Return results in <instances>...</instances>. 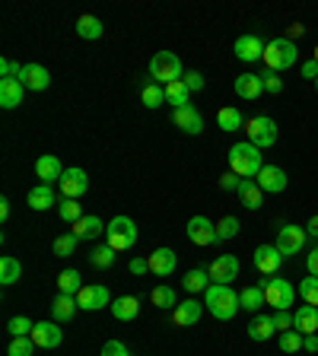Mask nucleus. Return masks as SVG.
I'll return each mask as SVG.
<instances>
[{
    "label": "nucleus",
    "instance_id": "obj_1",
    "mask_svg": "<svg viewBox=\"0 0 318 356\" xmlns=\"http://www.w3.org/2000/svg\"><path fill=\"white\" fill-rule=\"evenodd\" d=\"M204 309L216 321H232L242 306H238V293L232 290V283H210V290L204 293Z\"/></svg>",
    "mask_w": 318,
    "mask_h": 356
},
{
    "label": "nucleus",
    "instance_id": "obj_2",
    "mask_svg": "<svg viewBox=\"0 0 318 356\" xmlns=\"http://www.w3.org/2000/svg\"><path fill=\"white\" fill-rule=\"evenodd\" d=\"M261 169H264V159L254 143L242 140V143H232L230 147V172H236L238 178H258Z\"/></svg>",
    "mask_w": 318,
    "mask_h": 356
},
{
    "label": "nucleus",
    "instance_id": "obj_3",
    "mask_svg": "<svg viewBox=\"0 0 318 356\" xmlns=\"http://www.w3.org/2000/svg\"><path fill=\"white\" fill-rule=\"evenodd\" d=\"M296 57H299V48H296V41L286 39V35L268 41V48H264V64H268V71H274V73L290 71L296 64Z\"/></svg>",
    "mask_w": 318,
    "mask_h": 356
},
{
    "label": "nucleus",
    "instance_id": "obj_4",
    "mask_svg": "<svg viewBox=\"0 0 318 356\" xmlns=\"http://www.w3.org/2000/svg\"><path fill=\"white\" fill-rule=\"evenodd\" d=\"M150 77L159 86H169L175 79H182L185 67H182V61H178V55H172V51H156V55L150 57Z\"/></svg>",
    "mask_w": 318,
    "mask_h": 356
},
{
    "label": "nucleus",
    "instance_id": "obj_5",
    "mask_svg": "<svg viewBox=\"0 0 318 356\" xmlns=\"http://www.w3.org/2000/svg\"><path fill=\"white\" fill-rule=\"evenodd\" d=\"M105 245H111L115 252H127L137 245V223L131 216H115L105 226Z\"/></svg>",
    "mask_w": 318,
    "mask_h": 356
},
{
    "label": "nucleus",
    "instance_id": "obj_6",
    "mask_svg": "<svg viewBox=\"0 0 318 356\" xmlns=\"http://www.w3.org/2000/svg\"><path fill=\"white\" fill-rule=\"evenodd\" d=\"M258 286L264 290V302H268V306H274V312L290 309V306H293V299H296V290H293V283H290V280L268 277V280H261Z\"/></svg>",
    "mask_w": 318,
    "mask_h": 356
},
{
    "label": "nucleus",
    "instance_id": "obj_7",
    "mask_svg": "<svg viewBox=\"0 0 318 356\" xmlns=\"http://www.w3.org/2000/svg\"><path fill=\"white\" fill-rule=\"evenodd\" d=\"M248 131V143H254L258 150H268L277 143V121L268 118V115H254V118L245 121Z\"/></svg>",
    "mask_w": 318,
    "mask_h": 356
},
{
    "label": "nucleus",
    "instance_id": "obj_8",
    "mask_svg": "<svg viewBox=\"0 0 318 356\" xmlns=\"http://www.w3.org/2000/svg\"><path fill=\"white\" fill-rule=\"evenodd\" d=\"M57 188H61L64 198H71V200H80L83 194L89 191V175L83 172V169H64L61 175V182H57Z\"/></svg>",
    "mask_w": 318,
    "mask_h": 356
},
{
    "label": "nucleus",
    "instance_id": "obj_9",
    "mask_svg": "<svg viewBox=\"0 0 318 356\" xmlns=\"http://www.w3.org/2000/svg\"><path fill=\"white\" fill-rule=\"evenodd\" d=\"M306 236H309L306 229H299V226H293V223H286V226H280L274 245H277V252L283 254V258L286 254H299L302 245H306Z\"/></svg>",
    "mask_w": 318,
    "mask_h": 356
},
{
    "label": "nucleus",
    "instance_id": "obj_10",
    "mask_svg": "<svg viewBox=\"0 0 318 356\" xmlns=\"http://www.w3.org/2000/svg\"><path fill=\"white\" fill-rule=\"evenodd\" d=\"M264 41L254 35V32H248V35H238L236 45H232V51H236V57L242 64H254V61H264Z\"/></svg>",
    "mask_w": 318,
    "mask_h": 356
},
{
    "label": "nucleus",
    "instance_id": "obj_11",
    "mask_svg": "<svg viewBox=\"0 0 318 356\" xmlns=\"http://www.w3.org/2000/svg\"><path fill=\"white\" fill-rule=\"evenodd\" d=\"M188 238L194 245H216L220 238H216V223L207 220V216H191L188 220Z\"/></svg>",
    "mask_w": 318,
    "mask_h": 356
},
{
    "label": "nucleus",
    "instance_id": "obj_12",
    "mask_svg": "<svg viewBox=\"0 0 318 356\" xmlns=\"http://www.w3.org/2000/svg\"><path fill=\"white\" fill-rule=\"evenodd\" d=\"M29 337L35 341V347L55 350V347H61L64 331H61V325H57V321H35V328H32Z\"/></svg>",
    "mask_w": 318,
    "mask_h": 356
},
{
    "label": "nucleus",
    "instance_id": "obj_13",
    "mask_svg": "<svg viewBox=\"0 0 318 356\" xmlns=\"http://www.w3.org/2000/svg\"><path fill=\"white\" fill-rule=\"evenodd\" d=\"M77 306L86 312H99V309H105V306H111V296L102 283H93V286H83L77 293Z\"/></svg>",
    "mask_w": 318,
    "mask_h": 356
},
{
    "label": "nucleus",
    "instance_id": "obj_14",
    "mask_svg": "<svg viewBox=\"0 0 318 356\" xmlns=\"http://www.w3.org/2000/svg\"><path fill=\"white\" fill-rule=\"evenodd\" d=\"M254 182H258V188H261L264 194H280V191H286L290 178H286V172L280 166H264Z\"/></svg>",
    "mask_w": 318,
    "mask_h": 356
},
{
    "label": "nucleus",
    "instance_id": "obj_15",
    "mask_svg": "<svg viewBox=\"0 0 318 356\" xmlns=\"http://www.w3.org/2000/svg\"><path fill=\"white\" fill-rule=\"evenodd\" d=\"M280 261H283V254L277 252V245H258L254 248V268L261 270L264 277H277Z\"/></svg>",
    "mask_w": 318,
    "mask_h": 356
},
{
    "label": "nucleus",
    "instance_id": "obj_16",
    "mask_svg": "<svg viewBox=\"0 0 318 356\" xmlns=\"http://www.w3.org/2000/svg\"><path fill=\"white\" fill-rule=\"evenodd\" d=\"M172 121H175V127H182L185 134H191V137H198L200 131H204V115H200L194 105L175 109V111H172Z\"/></svg>",
    "mask_w": 318,
    "mask_h": 356
},
{
    "label": "nucleus",
    "instance_id": "obj_17",
    "mask_svg": "<svg viewBox=\"0 0 318 356\" xmlns=\"http://www.w3.org/2000/svg\"><path fill=\"white\" fill-rule=\"evenodd\" d=\"M207 270H210V280H214V283H232V280L238 277V258L236 254H220Z\"/></svg>",
    "mask_w": 318,
    "mask_h": 356
},
{
    "label": "nucleus",
    "instance_id": "obj_18",
    "mask_svg": "<svg viewBox=\"0 0 318 356\" xmlns=\"http://www.w3.org/2000/svg\"><path fill=\"white\" fill-rule=\"evenodd\" d=\"M105 226H109V223H102V220H99V216H95V214H86V216H83V220H77V223H73V226H71V232L80 238V242H95V238H99V236H105Z\"/></svg>",
    "mask_w": 318,
    "mask_h": 356
},
{
    "label": "nucleus",
    "instance_id": "obj_19",
    "mask_svg": "<svg viewBox=\"0 0 318 356\" xmlns=\"http://www.w3.org/2000/svg\"><path fill=\"white\" fill-rule=\"evenodd\" d=\"M150 261V274L153 277H172V270H175V264H178V254L172 252V248H156V252L147 258Z\"/></svg>",
    "mask_w": 318,
    "mask_h": 356
},
{
    "label": "nucleus",
    "instance_id": "obj_20",
    "mask_svg": "<svg viewBox=\"0 0 318 356\" xmlns=\"http://www.w3.org/2000/svg\"><path fill=\"white\" fill-rule=\"evenodd\" d=\"M200 315H204V306L198 299H185L172 309V321L178 328H194L200 321Z\"/></svg>",
    "mask_w": 318,
    "mask_h": 356
},
{
    "label": "nucleus",
    "instance_id": "obj_21",
    "mask_svg": "<svg viewBox=\"0 0 318 356\" xmlns=\"http://www.w3.org/2000/svg\"><path fill=\"white\" fill-rule=\"evenodd\" d=\"M19 79H23V86L32 89V93H41V89L51 86V73H48L41 64H23V73H19Z\"/></svg>",
    "mask_w": 318,
    "mask_h": 356
},
{
    "label": "nucleus",
    "instance_id": "obj_22",
    "mask_svg": "<svg viewBox=\"0 0 318 356\" xmlns=\"http://www.w3.org/2000/svg\"><path fill=\"white\" fill-rule=\"evenodd\" d=\"M232 89H236L238 99H245V102H254L258 95L264 93V83H261V73H242V77H236V83H232Z\"/></svg>",
    "mask_w": 318,
    "mask_h": 356
},
{
    "label": "nucleus",
    "instance_id": "obj_23",
    "mask_svg": "<svg viewBox=\"0 0 318 356\" xmlns=\"http://www.w3.org/2000/svg\"><path fill=\"white\" fill-rule=\"evenodd\" d=\"M77 296H67V293H57V299L51 302V321H57V325H67V321H73V315H77Z\"/></svg>",
    "mask_w": 318,
    "mask_h": 356
},
{
    "label": "nucleus",
    "instance_id": "obj_24",
    "mask_svg": "<svg viewBox=\"0 0 318 356\" xmlns=\"http://www.w3.org/2000/svg\"><path fill=\"white\" fill-rule=\"evenodd\" d=\"M23 95H26V86L19 77L0 79V105H3V109H16V105L23 102Z\"/></svg>",
    "mask_w": 318,
    "mask_h": 356
},
{
    "label": "nucleus",
    "instance_id": "obj_25",
    "mask_svg": "<svg viewBox=\"0 0 318 356\" xmlns=\"http://www.w3.org/2000/svg\"><path fill=\"white\" fill-rule=\"evenodd\" d=\"M238 200H242V207L245 210H261V204H264V191L258 188V182L254 178H242V185H238Z\"/></svg>",
    "mask_w": 318,
    "mask_h": 356
},
{
    "label": "nucleus",
    "instance_id": "obj_26",
    "mask_svg": "<svg viewBox=\"0 0 318 356\" xmlns=\"http://www.w3.org/2000/svg\"><path fill=\"white\" fill-rule=\"evenodd\" d=\"M35 175L41 178V185H51V182H61V175H64V166H61V159L57 156H41L39 162H35Z\"/></svg>",
    "mask_w": 318,
    "mask_h": 356
},
{
    "label": "nucleus",
    "instance_id": "obj_27",
    "mask_svg": "<svg viewBox=\"0 0 318 356\" xmlns=\"http://www.w3.org/2000/svg\"><path fill=\"white\" fill-rule=\"evenodd\" d=\"M111 315L118 318V321H134L140 315V299L137 296H118V299H111Z\"/></svg>",
    "mask_w": 318,
    "mask_h": 356
},
{
    "label": "nucleus",
    "instance_id": "obj_28",
    "mask_svg": "<svg viewBox=\"0 0 318 356\" xmlns=\"http://www.w3.org/2000/svg\"><path fill=\"white\" fill-rule=\"evenodd\" d=\"M293 328L306 337V334L318 331V306H299V312L293 315Z\"/></svg>",
    "mask_w": 318,
    "mask_h": 356
},
{
    "label": "nucleus",
    "instance_id": "obj_29",
    "mask_svg": "<svg viewBox=\"0 0 318 356\" xmlns=\"http://www.w3.org/2000/svg\"><path fill=\"white\" fill-rule=\"evenodd\" d=\"M216 124H220V131H226V134H232V131H245V115H242L236 105H230V109L216 111Z\"/></svg>",
    "mask_w": 318,
    "mask_h": 356
},
{
    "label": "nucleus",
    "instance_id": "obj_30",
    "mask_svg": "<svg viewBox=\"0 0 318 356\" xmlns=\"http://www.w3.org/2000/svg\"><path fill=\"white\" fill-rule=\"evenodd\" d=\"M274 318L270 315H254L252 318V325H248V337H252L254 344H264V341H270L274 337Z\"/></svg>",
    "mask_w": 318,
    "mask_h": 356
},
{
    "label": "nucleus",
    "instance_id": "obj_31",
    "mask_svg": "<svg viewBox=\"0 0 318 356\" xmlns=\"http://www.w3.org/2000/svg\"><path fill=\"white\" fill-rule=\"evenodd\" d=\"M26 204L32 207V210H48V207H55V191H51V185H35V188L29 191V198H26Z\"/></svg>",
    "mask_w": 318,
    "mask_h": 356
},
{
    "label": "nucleus",
    "instance_id": "obj_32",
    "mask_svg": "<svg viewBox=\"0 0 318 356\" xmlns=\"http://www.w3.org/2000/svg\"><path fill=\"white\" fill-rule=\"evenodd\" d=\"M182 286L188 290V293H207L210 290V270L198 268V270H188L182 280Z\"/></svg>",
    "mask_w": 318,
    "mask_h": 356
},
{
    "label": "nucleus",
    "instance_id": "obj_33",
    "mask_svg": "<svg viewBox=\"0 0 318 356\" xmlns=\"http://www.w3.org/2000/svg\"><path fill=\"white\" fill-rule=\"evenodd\" d=\"M150 302L156 309H175V306H178V293H175L169 283H159V286H153Z\"/></svg>",
    "mask_w": 318,
    "mask_h": 356
},
{
    "label": "nucleus",
    "instance_id": "obj_34",
    "mask_svg": "<svg viewBox=\"0 0 318 356\" xmlns=\"http://www.w3.org/2000/svg\"><path fill=\"white\" fill-rule=\"evenodd\" d=\"M77 35L86 41H95L102 39V19L99 16H80L77 19Z\"/></svg>",
    "mask_w": 318,
    "mask_h": 356
},
{
    "label": "nucleus",
    "instance_id": "obj_35",
    "mask_svg": "<svg viewBox=\"0 0 318 356\" xmlns=\"http://www.w3.org/2000/svg\"><path fill=\"white\" fill-rule=\"evenodd\" d=\"M19 277H23V264L16 261L13 254H3V258H0V283L13 286Z\"/></svg>",
    "mask_w": 318,
    "mask_h": 356
},
{
    "label": "nucleus",
    "instance_id": "obj_36",
    "mask_svg": "<svg viewBox=\"0 0 318 356\" xmlns=\"http://www.w3.org/2000/svg\"><path fill=\"white\" fill-rule=\"evenodd\" d=\"M238 306L245 312H254V315H258V309L268 306V302H264V290L261 286H245V290L238 293Z\"/></svg>",
    "mask_w": 318,
    "mask_h": 356
},
{
    "label": "nucleus",
    "instance_id": "obj_37",
    "mask_svg": "<svg viewBox=\"0 0 318 356\" xmlns=\"http://www.w3.org/2000/svg\"><path fill=\"white\" fill-rule=\"evenodd\" d=\"M166 102L172 105V111L191 105V93H188V86H185L182 79H175V83H169L166 86Z\"/></svg>",
    "mask_w": 318,
    "mask_h": 356
},
{
    "label": "nucleus",
    "instance_id": "obj_38",
    "mask_svg": "<svg viewBox=\"0 0 318 356\" xmlns=\"http://www.w3.org/2000/svg\"><path fill=\"white\" fill-rule=\"evenodd\" d=\"M83 277H80V270H61V277H57V290H61V293H67V296H77L80 290H83Z\"/></svg>",
    "mask_w": 318,
    "mask_h": 356
},
{
    "label": "nucleus",
    "instance_id": "obj_39",
    "mask_svg": "<svg viewBox=\"0 0 318 356\" xmlns=\"http://www.w3.org/2000/svg\"><path fill=\"white\" fill-rule=\"evenodd\" d=\"M115 248L111 245H95L93 248V254H89V264H93V268H99V270H109L111 264H115Z\"/></svg>",
    "mask_w": 318,
    "mask_h": 356
},
{
    "label": "nucleus",
    "instance_id": "obj_40",
    "mask_svg": "<svg viewBox=\"0 0 318 356\" xmlns=\"http://www.w3.org/2000/svg\"><path fill=\"white\" fill-rule=\"evenodd\" d=\"M140 99H143L147 109H159V105L166 102V86H159V83H147L143 93H140Z\"/></svg>",
    "mask_w": 318,
    "mask_h": 356
},
{
    "label": "nucleus",
    "instance_id": "obj_41",
    "mask_svg": "<svg viewBox=\"0 0 318 356\" xmlns=\"http://www.w3.org/2000/svg\"><path fill=\"white\" fill-rule=\"evenodd\" d=\"M57 214H61V220H64V223H71V226H73L77 220H83V216H86V214H83V204H80V200H71V198H64V200H61Z\"/></svg>",
    "mask_w": 318,
    "mask_h": 356
},
{
    "label": "nucleus",
    "instance_id": "obj_42",
    "mask_svg": "<svg viewBox=\"0 0 318 356\" xmlns=\"http://www.w3.org/2000/svg\"><path fill=\"white\" fill-rule=\"evenodd\" d=\"M77 245H80V238L73 236V232H64V236H57L55 238V258H71Z\"/></svg>",
    "mask_w": 318,
    "mask_h": 356
},
{
    "label": "nucleus",
    "instance_id": "obj_43",
    "mask_svg": "<svg viewBox=\"0 0 318 356\" xmlns=\"http://www.w3.org/2000/svg\"><path fill=\"white\" fill-rule=\"evenodd\" d=\"M238 236V220L236 216H223L220 223H216V238L220 242H230V238Z\"/></svg>",
    "mask_w": 318,
    "mask_h": 356
},
{
    "label": "nucleus",
    "instance_id": "obj_44",
    "mask_svg": "<svg viewBox=\"0 0 318 356\" xmlns=\"http://www.w3.org/2000/svg\"><path fill=\"white\" fill-rule=\"evenodd\" d=\"M277 347L283 350V353H299L302 350V334L299 331H283L280 334V341H277Z\"/></svg>",
    "mask_w": 318,
    "mask_h": 356
},
{
    "label": "nucleus",
    "instance_id": "obj_45",
    "mask_svg": "<svg viewBox=\"0 0 318 356\" xmlns=\"http://www.w3.org/2000/svg\"><path fill=\"white\" fill-rule=\"evenodd\" d=\"M32 353H35V341L32 337H13L10 341L7 356H32Z\"/></svg>",
    "mask_w": 318,
    "mask_h": 356
},
{
    "label": "nucleus",
    "instance_id": "obj_46",
    "mask_svg": "<svg viewBox=\"0 0 318 356\" xmlns=\"http://www.w3.org/2000/svg\"><path fill=\"white\" fill-rule=\"evenodd\" d=\"M299 296L306 299V306H318V277H306L299 283Z\"/></svg>",
    "mask_w": 318,
    "mask_h": 356
},
{
    "label": "nucleus",
    "instance_id": "obj_47",
    "mask_svg": "<svg viewBox=\"0 0 318 356\" xmlns=\"http://www.w3.org/2000/svg\"><path fill=\"white\" fill-rule=\"evenodd\" d=\"M32 328H35V325H32V321H29V318H26V315H16V318H10L7 331L13 334V337H29V334H32Z\"/></svg>",
    "mask_w": 318,
    "mask_h": 356
},
{
    "label": "nucleus",
    "instance_id": "obj_48",
    "mask_svg": "<svg viewBox=\"0 0 318 356\" xmlns=\"http://www.w3.org/2000/svg\"><path fill=\"white\" fill-rule=\"evenodd\" d=\"M261 83H264V93H270V95L283 93V79H280L274 71H264V73H261Z\"/></svg>",
    "mask_w": 318,
    "mask_h": 356
},
{
    "label": "nucleus",
    "instance_id": "obj_49",
    "mask_svg": "<svg viewBox=\"0 0 318 356\" xmlns=\"http://www.w3.org/2000/svg\"><path fill=\"white\" fill-rule=\"evenodd\" d=\"M182 83L188 86V93H200V89H204V73H198V71H185Z\"/></svg>",
    "mask_w": 318,
    "mask_h": 356
},
{
    "label": "nucleus",
    "instance_id": "obj_50",
    "mask_svg": "<svg viewBox=\"0 0 318 356\" xmlns=\"http://www.w3.org/2000/svg\"><path fill=\"white\" fill-rule=\"evenodd\" d=\"M270 318H274V328H277L280 334H283V331H293V315H290V312H286V309L274 312V315H270Z\"/></svg>",
    "mask_w": 318,
    "mask_h": 356
},
{
    "label": "nucleus",
    "instance_id": "obj_51",
    "mask_svg": "<svg viewBox=\"0 0 318 356\" xmlns=\"http://www.w3.org/2000/svg\"><path fill=\"white\" fill-rule=\"evenodd\" d=\"M19 73H23V67H19L16 61H10V57H3V61H0V77H3V79H13V77H19Z\"/></svg>",
    "mask_w": 318,
    "mask_h": 356
},
{
    "label": "nucleus",
    "instance_id": "obj_52",
    "mask_svg": "<svg viewBox=\"0 0 318 356\" xmlns=\"http://www.w3.org/2000/svg\"><path fill=\"white\" fill-rule=\"evenodd\" d=\"M99 356H131V350H127L121 341H109V344L102 347V353H99Z\"/></svg>",
    "mask_w": 318,
    "mask_h": 356
},
{
    "label": "nucleus",
    "instance_id": "obj_53",
    "mask_svg": "<svg viewBox=\"0 0 318 356\" xmlns=\"http://www.w3.org/2000/svg\"><path fill=\"white\" fill-rule=\"evenodd\" d=\"M238 185H242V178H238L236 172H223L220 175V188L223 191H238Z\"/></svg>",
    "mask_w": 318,
    "mask_h": 356
},
{
    "label": "nucleus",
    "instance_id": "obj_54",
    "mask_svg": "<svg viewBox=\"0 0 318 356\" xmlns=\"http://www.w3.org/2000/svg\"><path fill=\"white\" fill-rule=\"evenodd\" d=\"M306 270H309V277H318V248L306 254Z\"/></svg>",
    "mask_w": 318,
    "mask_h": 356
},
{
    "label": "nucleus",
    "instance_id": "obj_55",
    "mask_svg": "<svg viewBox=\"0 0 318 356\" xmlns=\"http://www.w3.org/2000/svg\"><path fill=\"white\" fill-rule=\"evenodd\" d=\"M127 270L140 277V274H147V270H150V261H143V258H131V264H127Z\"/></svg>",
    "mask_w": 318,
    "mask_h": 356
},
{
    "label": "nucleus",
    "instance_id": "obj_56",
    "mask_svg": "<svg viewBox=\"0 0 318 356\" xmlns=\"http://www.w3.org/2000/svg\"><path fill=\"white\" fill-rule=\"evenodd\" d=\"M299 71H302V77H306V79H318V61H315V57H312V61H306V64H302Z\"/></svg>",
    "mask_w": 318,
    "mask_h": 356
},
{
    "label": "nucleus",
    "instance_id": "obj_57",
    "mask_svg": "<svg viewBox=\"0 0 318 356\" xmlns=\"http://www.w3.org/2000/svg\"><path fill=\"white\" fill-rule=\"evenodd\" d=\"M302 350L306 353H318V334H306L302 337Z\"/></svg>",
    "mask_w": 318,
    "mask_h": 356
},
{
    "label": "nucleus",
    "instance_id": "obj_58",
    "mask_svg": "<svg viewBox=\"0 0 318 356\" xmlns=\"http://www.w3.org/2000/svg\"><path fill=\"white\" fill-rule=\"evenodd\" d=\"M302 32H306V26H302V23H293L290 29H286V39H290V41H293V39H302Z\"/></svg>",
    "mask_w": 318,
    "mask_h": 356
},
{
    "label": "nucleus",
    "instance_id": "obj_59",
    "mask_svg": "<svg viewBox=\"0 0 318 356\" xmlns=\"http://www.w3.org/2000/svg\"><path fill=\"white\" fill-rule=\"evenodd\" d=\"M306 232H309V236H312V238H318V214H315V216H312V220H309V223H306Z\"/></svg>",
    "mask_w": 318,
    "mask_h": 356
},
{
    "label": "nucleus",
    "instance_id": "obj_60",
    "mask_svg": "<svg viewBox=\"0 0 318 356\" xmlns=\"http://www.w3.org/2000/svg\"><path fill=\"white\" fill-rule=\"evenodd\" d=\"M0 220H3V223L10 220V200L7 198H0Z\"/></svg>",
    "mask_w": 318,
    "mask_h": 356
},
{
    "label": "nucleus",
    "instance_id": "obj_61",
    "mask_svg": "<svg viewBox=\"0 0 318 356\" xmlns=\"http://www.w3.org/2000/svg\"><path fill=\"white\" fill-rule=\"evenodd\" d=\"M312 57H315V61H318V45H315V51H312Z\"/></svg>",
    "mask_w": 318,
    "mask_h": 356
},
{
    "label": "nucleus",
    "instance_id": "obj_62",
    "mask_svg": "<svg viewBox=\"0 0 318 356\" xmlns=\"http://www.w3.org/2000/svg\"><path fill=\"white\" fill-rule=\"evenodd\" d=\"M315 89H318V79H315Z\"/></svg>",
    "mask_w": 318,
    "mask_h": 356
}]
</instances>
